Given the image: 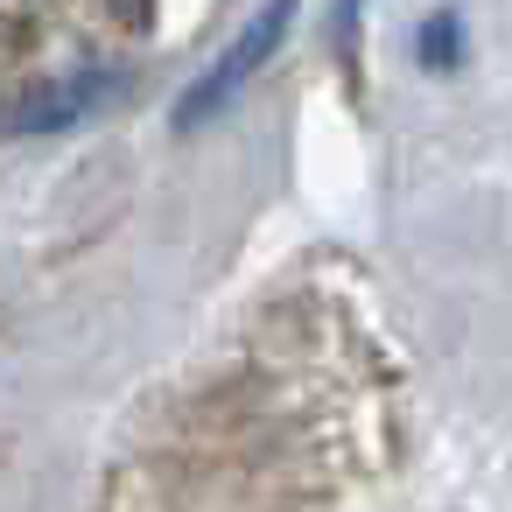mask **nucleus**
<instances>
[{
  "label": "nucleus",
  "instance_id": "nucleus-4",
  "mask_svg": "<svg viewBox=\"0 0 512 512\" xmlns=\"http://www.w3.org/2000/svg\"><path fill=\"white\" fill-rule=\"evenodd\" d=\"M358 22H365V0H337V50L358 57Z\"/></svg>",
  "mask_w": 512,
  "mask_h": 512
},
{
  "label": "nucleus",
  "instance_id": "nucleus-3",
  "mask_svg": "<svg viewBox=\"0 0 512 512\" xmlns=\"http://www.w3.org/2000/svg\"><path fill=\"white\" fill-rule=\"evenodd\" d=\"M421 64L428 71H456L463 64V15L456 8H442V15L421 22Z\"/></svg>",
  "mask_w": 512,
  "mask_h": 512
},
{
  "label": "nucleus",
  "instance_id": "nucleus-2",
  "mask_svg": "<svg viewBox=\"0 0 512 512\" xmlns=\"http://www.w3.org/2000/svg\"><path fill=\"white\" fill-rule=\"evenodd\" d=\"M127 85H134V71H127V64H85V71H71V78H57V85H36L29 99H15V113L0 120V134H50V127H78V120H92L99 106H113Z\"/></svg>",
  "mask_w": 512,
  "mask_h": 512
},
{
  "label": "nucleus",
  "instance_id": "nucleus-1",
  "mask_svg": "<svg viewBox=\"0 0 512 512\" xmlns=\"http://www.w3.org/2000/svg\"><path fill=\"white\" fill-rule=\"evenodd\" d=\"M295 8H302V0H267V8H260V15L225 43V50H218V64H211V71L183 92V106H176V127H183V134H190V127H204V120H218V113H225V106H232L260 71H267V57L281 50V36H288V22H295Z\"/></svg>",
  "mask_w": 512,
  "mask_h": 512
}]
</instances>
